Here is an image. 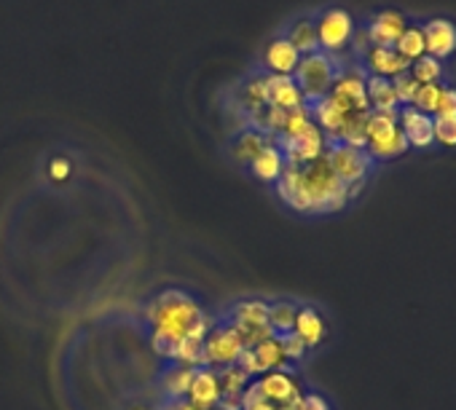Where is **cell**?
Listing matches in <instances>:
<instances>
[{"label":"cell","mask_w":456,"mask_h":410,"mask_svg":"<svg viewBox=\"0 0 456 410\" xmlns=\"http://www.w3.org/2000/svg\"><path fill=\"white\" fill-rule=\"evenodd\" d=\"M145 325H148V343L156 357L175 362L183 341H196L204 343L212 317L201 309L199 298L180 290V287H167L156 293L148 306H145Z\"/></svg>","instance_id":"1"},{"label":"cell","mask_w":456,"mask_h":410,"mask_svg":"<svg viewBox=\"0 0 456 410\" xmlns=\"http://www.w3.org/2000/svg\"><path fill=\"white\" fill-rule=\"evenodd\" d=\"M277 196L301 215H328L344 210L352 193L349 185L336 177L325 156L309 164H288L274 182Z\"/></svg>","instance_id":"2"},{"label":"cell","mask_w":456,"mask_h":410,"mask_svg":"<svg viewBox=\"0 0 456 410\" xmlns=\"http://www.w3.org/2000/svg\"><path fill=\"white\" fill-rule=\"evenodd\" d=\"M365 132H368V156L373 161L403 156L411 145L405 140V132L397 124V110H368L365 113Z\"/></svg>","instance_id":"3"},{"label":"cell","mask_w":456,"mask_h":410,"mask_svg":"<svg viewBox=\"0 0 456 410\" xmlns=\"http://www.w3.org/2000/svg\"><path fill=\"white\" fill-rule=\"evenodd\" d=\"M338 76V62L333 54L317 49V52H309V54H301L296 70H293V78L298 84V89L304 92V100L306 102H314L320 97H325L333 86Z\"/></svg>","instance_id":"4"},{"label":"cell","mask_w":456,"mask_h":410,"mask_svg":"<svg viewBox=\"0 0 456 410\" xmlns=\"http://www.w3.org/2000/svg\"><path fill=\"white\" fill-rule=\"evenodd\" d=\"M322 156L330 164V169L336 172V177L349 185V193L354 198L360 193L370 166H373V158L368 156V150H360V148H352V145H344V142L328 137Z\"/></svg>","instance_id":"5"},{"label":"cell","mask_w":456,"mask_h":410,"mask_svg":"<svg viewBox=\"0 0 456 410\" xmlns=\"http://www.w3.org/2000/svg\"><path fill=\"white\" fill-rule=\"evenodd\" d=\"M245 341L240 338V333L228 325L223 317H217L201 343V354H204V365L207 367H228V365H237L242 351H245Z\"/></svg>","instance_id":"6"},{"label":"cell","mask_w":456,"mask_h":410,"mask_svg":"<svg viewBox=\"0 0 456 410\" xmlns=\"http://www.w3.org/2000/svg\"><path fill=\"white\" fill-rule=\"evenodd\" d=\"M269 301H261V298H245V301H237L232 309L223 314V319L232 325L240 338L245 341V346H256L258 341L269 338Z\"/></svg>","instance_id":"7"},{"label":"cell","mask_w":456,"mask_h":410,"mask_svg":"<svg viewBox=\"0 0 456 410\" xmlns=\"http://www.w3.org/2000/svg\"><path fill=\"white\" fill-rule=\"evenodd\" d=\"M317 41L322 52H338L354 38V17L344 6H328L314 17Z\"/></svg>","instance_id":"8"},{"label":"cell","mask_w":456,"mask_h":410,"mask_svg":"<svg viewBox=\"0 0 456 410\" xmlns=\"http://www.w3.org/2000/svg\"><path fill=\"white\" fill-rule=\"evenodd\" d=\"M261 394L266 402L272 405H298L304 399V389L301 383L296 381V375L290 370H272V373H264L256 378Z\"/></svg>","instance_id":"9"},{"label":"cell","mask_w":456,"mask_h":410,"mask_svg":"<svg viewBox=\"0 0 456 410\" xmlns=\"http://www.w3.org/2000/svg\"><path fill=\"white\" fill-rule=\"evenodd\" d=\"M408 20L403 12L397 9H381L376 14H370L368 25H365V33H368V41L370 46H395L400 33L405 30Z\"/></svg>","instance_id":"10"},{"label":"cell","mask_w":456,"mask_h":410,"mask_svg":"<svg viewBox=\"0 0 456 410\" xmlns=\"http://www.w3.org/2000/svg\"><path fill=\"white\" fill-rule=\"evenodd\" d=\"M397 124L405 132V140L411 148H432L435 145V126L432 116L421 113L413 105H400L397 108Z\"/></svg>","instance_id":"11"},{"label":"cell","mask_w":456,"mask_h":410,"mask_svg":"<svg viewBox=\"0 0 456 410\" xmlns=\"http://www.w3.org/2000/svg\"><path fill=\"white\" fill-rule=\"evenodd\" d=\"M421 33H424L427 54L437 57V60H445L448 54L456 52V22L453 20H448V17H429V20H424Z\"/></svg>","instance_id":"12"},{"label":"cell","mask_w":456,"mask_h":410,"mask_svg":"<svg viewBox=\"0 0 456 410\" xmlns=\"http://www.w3.org/2000/svg\"><path fill=\"white\" fill-rule=\"evenodd\" d=\"M220 399H223V394H220L217 370L207 367V365L196 367L191 386H188V394H185V402H191L196 410H212Z\"/></svg>","instance_id":"13"},{"label":"cell","mask_w":456,"mask_h":410,"mask_svg":"<svg viewBox=\"0 0 456 410\" xmlns=\"http://www.w3.org/2000/svg\"><path fill=\"white\" fill-rule=\"evenodd\" d=\"M328 94L336 97L349 113H368L370 110L365 78L357 76V73H338Z\"/></svg>","instance_id":"14"},{"label":"cell","mask_w":456,"mask_h":410,"mask_svg":"<svg viewBox=\"0 0 456 410\" xmlns=\"http://www.w3.org/2000/svg\"><path fill=\"white\" fill-rule=\"evenodd\" d=\"M266 105L280 108V110H296L306 105V100L293 76L266 73Z\"/></svg>","instance_id":"15"},{"label":"cell","mask_w":456,"mask_h":410,"mask_svg":"<svg viewBox=\"0 0 456 410\" xmlns=\"http://www.w3.org/2000/svg\"><path fill=\"white\" fill-rule=\"evenodd\" d=\"M298 60H301V52L293 46V41L285 33L274 36L264 49V68L272 73H280V76H293Z\"/></svg>","instance_id":"16"},{"label":"cell","mask_w":456,"mask_h":410,"mask_svg":"<svg viewBox=\"0 0 456 410\" xmlns=\"http://www.w3.org/2000/svg\"><path fill=\"white\" fill-rule=\"evenodd\" d=\"M365 65L370 68L373 76H387L395 78L411 68V60H405L395 46H370L365 52Z\"/></svg>","instance_id":"17"},{"label":"cell","mask_w":456,"mask_h":410,"mask_svg":"<svg viewBox=\"0 0 456 410\" xmlns=\"http://www.w3.org/2000/svg\"><path fill=\"white\" fill-rule=\"evenodd\" d=\"M293 333H296L309 349H314V346H320V343L328 338V322H325V317H322L320 309H314V306H298Z\"/></svg>","instance_id":"18"},{"label":"cell","mask_w":456,"mask_h":410,"mask_svg":"<svg viewBox=\"0 0 456 410\" xmlns=\"http://www.w3.org/2000/svg\"><path fill=\"white\" fill-rule=\"evenodd\" d=\"M248 166H250L253 177H258L261 182H277V180L282 177V172H285L288 161H285V156H282L280 145L272 140L266 148H261V153H258Z\"/></svg>","instance_id":"19"},{"label":"cell","mask_w":456,"mask_h":410,"mask_svg":"<svg viewBox=\"0 0 456 410\" xmlns=\"http://www.w3.org/2000/svg\"><path fill=\"white\" fill-rule=\"evenodd\" d=\"M253 359H256V370L258 375L264 373H272V370H288V359H285V351H282V343L280 338L269 335L264 341H258L256 346H248Z\"/></svg>","instance_id":"20"},{"label":"cell","mask_w":456,"mask_h":410,"mask_svg":"<svg viewBox=\"0 0 456 410\" xmlns=\"http://www.w3.org/2000/svg\"><path fill=\"white\" fill-rule=\"evenodd\" d=\"M272 140H274L272 134H266V132H261V129H256V126H245V129L234 137L232 153H234V158H237L240 164H250V161L261 153V148H266Z\"/></svg>","instance_id":"21"},{"label":"cell","mask_w":456,"mask_h":410,"mask_svg":"<svg viewBox=\"0 0 456 410\" xmlns=\"http://www.w3.org/2000/svg\"><path fill=\"white\" fill-rule=\"evenodd\" d=\"M365 89H368V102L373 110H397L400 108L392 78L370 73V76H365Z\"/></svg>","instance_id":"22"},{"label":"cell","mask_w":456,"mask_h":410,"mask_svg":"<svg viewBox=\"0 0 456 410\" xmlns=\"http://www.w3.org/2000/svg\"><path fill=\"white\" fill-rule=\"evenodd\" d=\"M296 314H298V303L293 301H272L269 303V333L274 338H282V335H290L293 327H296Z\"/></svg>","instance_id":"23"},{"label":"cell","mask_w":456,"mask_h":410,"mask_svg":"<svg viewBox=\"0 0 456 410\" xmlns=\"http://www.w3.org/2000/svg\"><path fill=\"white\" fill-rule=\"evenodd\" d=\"M285 36L293 41V46H296L301 54H309V52H317V49H320L314 17H296V20L288 25Z\"/></svg>","instance_id":"24"},{"label":"cell","mask_w":456,"mask_h":410,"mask_svg":"<svg viewBox=\"0 0 456 410\" xmlns=\"http://www.w3.org/2000/svg\"><path fill=\"white\" fill-rule=\"evenodd\" d=\"M217 381H220V394L225 402H240L242 391L248 389V383L253 381L240 365H228L217 370Z\"/></svg>","instance_id":"25"},{"label":"cell","mask_w":456,"mask_h":410,"mask_svg":"<svg viewBox=\"0 0 456 410\" xmlns=\"http://www.w3.org/2000/svg\"><path fill=\"white\" fill-rule=\"evenodd\" d=\"M193 370L196 367H185V365L169 362V367L161 375V389H164L167 399H185L188 386H191V378H193Z\"/></svg>","instance_id":"26"},{"label":"cell","mask_w":456,"mask_h":410,"mask_svg":"<svg viewBox=\"0 0 456 410\" xmlns=\"http://www.w3.org/2000/svg\"><path fill=\"white\" fill-rule=\"evenodd\" d=\"M408 73L419 81V84H440L443 73H445V65L443 60L432 57V54H421L419 60L411 62Z\"/></svg>","instance_id":"27"},{"label":"cell","mask_w":456,"mask_h":410,"mask_svg":"<svg viewBox=\"0 0 456 410\" xmlns=\"http://www.w3.org/2000/svg\"><path fill=\"white\" fill-rule=\"evenodd\" d=\"M395 49L405 57V60H419L421 54H427V46H424V33H421V25H405V30L400 33Z\"/></svg>","instance_id":"28"},{"label":"cell","mask_w":456,"mask_h":410,"mask_svg":"<svg viewBox=\"0 0 456 410\" xmlns=\"http://www.w3.org/2000/svg\"><path fill=\"white\" fill-rule=\"evenodd\" d=\"M440 94H443V84H421L411 105L419 108V110L427 113V116H435L437 102H440Z\"/></svg>","instance_id":"29"},{"label":"cell","mask_w":456,"mask_h":410,"mask_svg":"<svg viewBox=\"0 0 456 410\" xmlns=\"http://www.w3.org/2000/svg\"><path fill=\"white\" fill-rule=\"evenodd\" d=\"M435 126V142L445 148H456V118L453 116H432Z\"/></svg>","instance_id":"30"},{"label":"cell","mask_w":456,"mask_h":410,"mask_svg":"<svg viewBox=\"0 0 456 410\" xmlns=\"http://www.w3.org/2000/svg\"><path fill=\"white\" fill-rule=\"evenodd\" d=\"M392 84H395V92H397V100H400V105H411L413 102V97H416V92H419V81L405 70V73H400V76H395L392 78Z\"/></svg>","instance_id":"31"},{"label":"cell","mask_w":456,"mask_h":410,"mask_svg":"<svg viewBox=\"0 0 456 410\" xmlns=\"http://www.w3.org/2000/svg\"><path fill=\"white\" fill-rule=\"evenodd\" d=\"M280 343H282V351H285V359H288V362H301V359L306 357V351H309V346H306L296 333L282 335Z\"/></svg>","instance_id":"32"},{"label":"cell","mask_w":456,"mask_h":410,"mask_svg":"<svg viewBox=\"0 0 456 410\" xmlns=\"http://www.w3.org/2000/svg\"><path fill=\"white\" fill-rule=\"evenodd\" d=\"M435 116H453L456 118V86L443 84V94H440Z\"/></svg>","instance_id":"33"},{"label":"cell","mask_w":456,"mask_h":410,"mask_svg":"<svg viewBox=\"0 0 456 410\" xmlns=\"http://www.w3.org/2000/svg\"><path fill=\"white\" fill-rule=\"evenodd\" d=\"M298 410H333V407H330V402H328L322 394H317V391H304V399H301Z\"/></svg>","instance_id":"34"},{"label":"cell","mask_w":456,"mask_h":410,"mask_svg":"<svg viewBox=\"0 0 456 410\" xmlns=\"http://www.w3.org/2000/svg\"><path fill=\"white\" fill-rule=\"evenodd\" d=\"M49 174L60 182V180H68V174H70V161L68 158H54L52 161V166H49Z\"/></svg>","instance_id":"35"},{"label":"cell","mask_w":456,"mask_h":410,"mask_svg":"<svg viewBox=\"0 0 456 410\" xmlns=\"http://www.w3.org/2000/svg\"><path fill=\"white\" fill-rule=\"evenodd\" d=\"M212 410H242V407H240V402H225V399H220Z\"/></svg>","instance_id":"36"},{"label":"cell","mask_w":456,"mask_h":410,"mask_svg":"<svg viewBox=\"0 0 456 410\" xmlns=\"http://www.w3.org/2000/svg\"><path fill=\"white\" fill-rule=\"evenodd\" d=\"M248 410H277V405H272V402L261 399L258 405H253V407H248Z\"/></svg>","instance_id":"37"},{"label":"cell","mask_w":456,"mask_h":410,"mask_svg":"<svg viewBox=\"0 0 456 410\" xmlns=\"http://www.w3.org/2000/svg\"><path fill=\"white\" fill-rule=\"evenodd\" d=\"M132 410H151V407H145V405H134Z\"/></svg>","instance_id":"38"}]
</instances>
